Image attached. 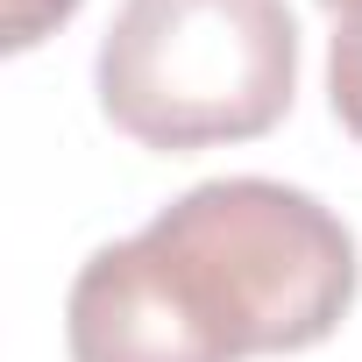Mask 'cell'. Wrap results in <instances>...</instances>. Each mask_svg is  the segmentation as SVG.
Listing matches in <instances>:
<instances>
[{
	"label": "cell",
	"instance_id": "cell-1",
	"mask_svg": "<svg viewBox=\"0 0 362 362\" xmlns=\"http://www.w3.org/2000/svg\"><path fill=\"white\" fill-rule=\"evenodd\" d=\"M142 242L185 313L235 362L327 341L362 284L341 214L277 177H206L170 199Z\"/></svg>",
	"mask_w": 362,
	"mask_h": 362
},
{
	"label": "cell",
	"instance_id": "cell-2",
	"mask_svg": "<svg viewBox=\"0 0 362 362\" xmlns=\"http://www.w3.org/2000/svg\"><path fill=\"white\" fill-rule=\"evenodd\" d=\"M93 78L100 114L142 149L249 142L291 114L298 22L284 0H121Z\"/></svg>",
	"mask_w": 362,
	"mask_h": 362
},
{
	"label": "cell",
	"instance_id": "cell-3",
	"mask_svg": "<svg viewBox=\"0 0 362 362\" xmlns=\"http://www.w3.org/2000/svg\"><path fill=\"white\" fill-rule=\"evenodd\" d=\"M71 362H235L170 291L156 249L142 235L107 242L78 263L64 298Z\"/></svg>",
	"mask_w": 362,
	"mask_h": 362
},
{
	"label": "cell",
	"instance_id": "cell-4",
	"mask_svg": "<svg viewBox=\"0 0 362 362\" xmlns=\"http://www.w3.org/2000/svg\"><path fill=\"white\" fill-rule=\"evenodd\" d=\"M327 100H334V121L362 142V15H341L334 22V43H327Z\"/></svg>",
	"mask_w": 362,
	"mask_h": 362
},
{
	"label": "cell",
	"instance_id": "cell-5",
	"mask_svg": "<svg viewBox=\"0 0 362 362\" xmlns=\"http://www.w3.org/2000/svg\"><path fill=\"white\" fill-rule=\"evenodd\" d=\"M78 15V0H8V50H29V43H43L57 22H71Z\"/></svg>",
	"mask_w": 362,
	"mask_h": 362
},
{
	"label": "cell",
	"instance_id": "cell-6",
	"mask_svg": "<svg viewBox=\"0 0 362 362\" xmlns=\"http://www.w3.org/2000/svg\"><path fill=\"white\" fill-rule=\"evenodd\" d=\"M320 8H334V15H362V0H320Z\"/></svg>",
	"mask_w": 362,
	"mask_h": 362
}]
</instances>
